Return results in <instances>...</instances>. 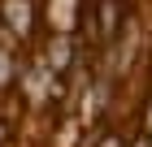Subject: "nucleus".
<instances>
[{
  "instance_id": "nucleus-1",
  "label": "nucleus",
  "mask_w": 152,
  "mask_h": 147,
  "mask_svg": "<svg viewBox=\"0 0 152 147\" xmlns=\"http://www.w3.org/2000/svg\"><path fill=\"white\" fill-rule=\"evenodd\" d=\"M126 22V4L122 0H96V35L100 39H113Z\"/></svg>"
},
{
  "instance_id": "nucleus-2",
  "label": "nucleus",
  "mask_w": 152,
  "mask_h": 147,
  "mask_svg": "<svg viewBox=\"0 0 152 147\" xmlns=\"http://www.w3.org/2000/svg\"><path fill=\"white\" fill-rule=\"evenodd\" d=\"M4 22H9L13 35H31V26H35V4L31 0H4Z\"/></svg>"
},
{
  "instance_id": "nucleus-3",
  "label": "nucleus",
  "mask_w": 152,
  "mask_h": 147,
  "mask_svg": "<svg viewBox=\"0 0 152 147\" xmlns=\"http://www.w3.org/2000/svg\"><path fill=\"white\" fill-rule=\"evenodd\" d=\"M78 4H83V0H52V26L70 30V26L78 22Z\"/></svg>"
},
{
  "instance_id": "nucleus-4",
  "label": "nucleus",
  "mask_w": 152,
  "mask_h": 147,
  "mask_svg": "<svg viewBox=\"0 0 152 147\" xmlns=\"http://www.w3.org/2000/svg\"><path fill=\"white\" fill-rule=\"evenodd\" d=\"M65 65H70V39L61 35V39H52V48H48V69H52V74H61Z\"/></svg>"
},
{
  "instance_id": "nucleus-5",
  "label": "nucleus",
  "mask_w": 152,
  "mask_h": 147,
  "mask_svg": "<svg viewBox=\"0 0 152 147\" xmlns=\"http://www.w3.org/2000/svg\"><path fill=\"white\" fill-rule=\"evenodd\" d=\"M9 82H13V56H9V52H0V91L9 87Z\"/></svg>"
},
{
  "instance_id": "nucleus-6",
  "label": "nucleus",
  "mask_w": 152,
  "mask_h": 147,
  "mask_svg": "<svg viewBox=\"0 0 152 147\" xmlns=\"http://www.w3.org/2000/svg\"><path fill=\"white\" fill-rule=\"evenodd\" d=\"M100 147H122V138H113V134H109V138H104Z\"/></svg>"
},
{
  "instance_id": "nucleus-7",
  "label": "nucleus",
  "mask_w": 152,
  "mask_h": 147,
  "mask_svg": "<svg viewBox=\"0 0 152 147\" xmlns=\"http://www.w3.org/2000/svg\"><path fill=\"white\" fill-rule=\"evenodd\" d=\"M135 147H148V143H143V138H139V143H135Z\"/></svg>"
},
{
  "instance_id": "nucleus-8",
  "label": "nucleus",
  "mask_w": 152,
  "mask_h": 147,
  "mask_svg": "<svg viewBox=\"0 0 152 147\" xmlns=\"http://www.w3.org/2000/svg\"><path fill=\"white\" fill-rule=\"evenodd\" d=\"M148 130H152V113H148Z\"/></svg>"
}]
</instances>
